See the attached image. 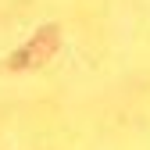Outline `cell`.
Masks as SVG:
<instances>
[{
  "label": "cell",
  "mask_w": 150,
  "mask_h": 150,
  "mask_svg": "<svg viewBox=\"0 0 150 150\" xmlns=\"http://www.w3.org/2000/svg\"><path fill=\"white\" fill-rule=\"evenodd\" d=\"M50 50H54V29H50V32H40V36L29 43V50L14 54V57L7 61V68H29V64H36V61H40L43 54H50Z\"/></svg>",
  "instance_id": "cell-1"
}]
</instances>
